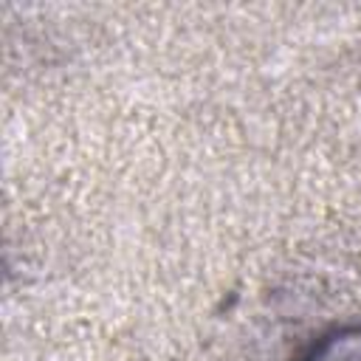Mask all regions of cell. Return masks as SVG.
I'll return each instance as SVG.
<instances>
[{"instance_id":"obj_1","label":"cell","mask_w":361,"mask_h":361,"mask_svg":"<svg viewBox=\"0 0 361 361\" xmlns=\"http://www.w3.org/2000/svg\"><path fill=\"white\" fill-rule=\"evenodd\" d=\"M307 361H361V330L333 333L313 347Z\"/></svg>"}]
</instances>
